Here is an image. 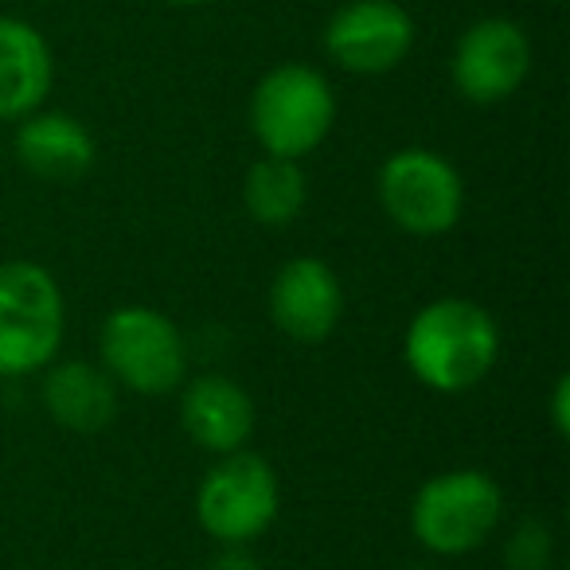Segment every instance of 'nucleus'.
I'll use <instances>...</instances> for the list:
<instances>
[{"instance_id":"nucleus-1","label":"nucleus","mask_w":570,"mask_h":570,"mask_svg":"<svg viewBox=\"0 0 570 570\" xmlns=\"http://www.w3.org/2000/svg\"><path fill=\"white\" fill-rule=\"evenodd\" d=\"M403 360L422 387L438 395H465L497 367L500 325L469 297H438L406 325Z\"/></svg>"},{"instance_id":"nucleus-2","label":"nucleus","mask_w":570,"mask_h":570,"mask_svg":"<svg viewBox=\"0 0 570 570\" xmlns=\"http://www.w3.org/2000/svg\"><path fill=\"white\" fill-rule=\"evenodd\" d=\"M67 333L63 289L40 262H0V380H24L59 356Z\"/></svg>"},{"instance_id":"nucleus-3","label":"nucleus","mask_w":570,"mask_h":570,"mask_svg":"<svg viewBox=\"0 0 570 570\" xmlns=\"http://www.w3.org/2000/svg\"><path fill=\"white\" fill-rule=\"evenodd\" d=\"M336 121V95L317 67L282 63L250 95V134L266 157L302 160L321 149Z\"/></svg>"},{"instance_id":"nucleus-4","label":"nucleus","mask_w":570,"mask_h":570,"mask_svg":"<svg viewBox=\"0 0 570 570\" xmlns=\"http://www.w3.org/2000/svg\"><path fill=\"white\" fill-rule=\"evenodd\" d=\"M102 372L134 395L157 399L188 380V341L168 313L153 305H121L98 333Z\"/></svg>"},{"instance_id":"nucleus-5","label":"nucleus","mask_w":570,"mask_h":570,"mask_svg":"<svg viewBox=\"0 0 570 570\" xmlns=\"http://www.w3.org/2000/svg\"><path fill=\"white\" fill-rule=\"evenodd\" d=\"M504 520V492L484 469H445L411 500V531L430 554L458 559L492 539Z\"/></svg>"},{"instance_id":"nucleus-6","label":"nucleus","mask_w":570,"mask_h":570,"mask_svg":"<svg viewBox=\"0 0 570 570\" xmlns=\"http://www.w3.org/2000/svg\"><path fill=\"white\" fill-rule=\"evenodd\" d=\"M282 512V484L266 458L250 450L223 453L196 489V520L219 547H246Z\"/></svg>"},{"instance_id":"nucleus-7","label":"nucleus","mask_w":570,"mask_h":570,"mask_svg":"<svg viewBox=\"0 0 570 570\" xmlns=\"http://www.w3.org/2000/svg\"><path fill=\"white\" fill-rule=\"evenodd\" d=\"M380 207L399 230L414 238L450 235L465 212V184L458 168L434 149H399L375 176Z\"/></svg>"},{"instance_id":"nucleus-8","label":"nucleus","mask_w":570,"mask_h":570,"mask_svg":"<svg viewBox=\"0 0 570 570\" xmlns=\"http://www.w3.org/2000/svg\"><path fill=\"white\" fill-rule=\"evenodd\" d=\"M453 87L465 102L497 106L523 87L531 71V40L515 20L484 17L465 28L453 48Z\"/></svg>"},{"instance_id":"nucleus-9","label":"nucleus","mask_w":570,"mask_h":570,"mask_svg":"<svg viewBox=\"0 0 570 570\" xmlns=\"http://www.w3.org/2000/svg\"><path fill=\"white\" fill-rule=\"evenodd\" d=\"M414 20L399 0H348L325 28V51L352 75H387L411 56Z\"/></svg>"},{"instance_id":"nucleus-10","label":"nucleus","mask_w":570,"mask_h":570,"mask_svg":"<svg viewBox=\"0 0 570 570\" xmlns=\"http://www.w3.org/2000/svg\"><path fill=\"white\" fill-rule=\"evenodd\" d=\"M344 317V285L321 258H289L269 282V321L289 341L317 344L336 333Z\"/></svg>"},{"instance_id":"nucleus-11","label":"nucleus","mask_w":570,"mask_h":570,"mask_svg":"<svg viewBox=\"0 0 570 570\" xmlns=\"http://www.w3.org/2000/svg\"><path fill=\"white\" fill-rule=\"evenodd\" d=\"M180 387V426L199 450L215 458L246 450L258 426V411L243 383L230 375H196V380H184Z\"/></svg>"},{"instance_id":"nucleus-12","label":"nucleus","mask_w":570,"mask_h":570,"mask_svg":"<svg viewBox=\"0 0 570 570\" xmlns=\"http://www.w3.org/2000/svg\"><path fill=\"white\" fill-rule=\"evenodd\" d=\"M56 59L40 28L20 17H0V121L36 114L51 95Z\"/></svg>"},{"instance_id":"nucleus-13","label":"nucleus","mask_w":570,"mask_h":570,"mask_svg":"<svg viewBox=\"0 0 570 570\" xmlns=\"http://www.w3.org/2000/svg\"><path fill=\"white\" fill-rule=\"evenodd\" d=\"M40 399L51 422L75 434H98L118 414V383L90 360H51Z\"/></svg>"},{"instance_id":"nucleus-14","label":"nucleus","mask_w":570,"mask_h":570,"mask_svg":"<svg viewBox=\"0 0 570 570\" xmlns=\"http://www.w3.org/2000/svg\"><path fill=\"white\" fill-rule=\"evenodd\" d=\"M17 157L40 180H79L90 173L98 149L90 129L79 118L59 110H36L28 118H20L17 129Z\"/></svg>"},{"instance_id":"nucleus-15","label":"nucleus","mask_w":570,"mask_h":570,"mask_svg":"<svg viewBox=\"0 0 570 570\" xmlns=\"http://www.w3.org/2000/svg\"><path fill=\"white\" fill-rule=\"evenodd\" d=\"M309 204V180L289 157H262L243 180V207L258 227H289Z\"/></svg>"},{"instance_id":"nucleus-16","label":"nucleus","mask_w":570,"mask_h":570,"mask_svg":"<svg viewBox=\"0 0 570 570\" xmlns=\"http://www.w3.org/2000/svg\"><path fill=\"white\" fill-rule=\"evenodd\" d=\"M551 554H554L551 531L539 520H523L504 547V562L512 570H551Z\"/></svg>"},{"instance_id":"nucleus-17","label":"nucleus","mask_w":570,"mask_h":570,"mask_svg":"<svg viewBox=\"0 0 570 570\" xmlns=\"http://www.w3.org/2000/svg\"><path fill=\"white\" fill-rule=\"evenodd\" d=\"M551 422H554V434L567 438L570 434V380L559 375L551 391Z\"/></svg>"},{"instance_id":"nucleus-18","label":"nucleus","mask_w":570,"mask_h":570,"mask_svg":"<svg viewBox=\"0 0 570 570\" xmlns=\"http://www.w3.org/2000/svg\"><path fill=\"white\" fill-rule=\"evenodd\" d=\"M207 570H262V567L246 547H219V554H215Z\"/></svg>"},{"instance_id":"nucleus-19","label":"nucleus","mask_w":570,"mask_h":570,"mask_svg":"<svg viewBox=\"0 0 570 570\" xmlns=\"http://www.w3.org/2000/svg\"><path fill=\"white\" fill-rule=\"evenodd\" d=\"M165 4H180V9H191V4H207V0H165Z\"/></svg>"}]
</instances>
